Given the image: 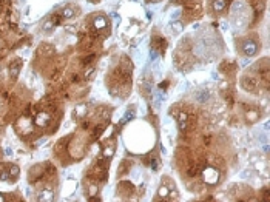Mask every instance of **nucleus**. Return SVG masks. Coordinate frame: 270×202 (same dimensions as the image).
<instances>
[{"mask_svg": "<svg viewBox=\"0 0 270 202\" xmlns=\"http://www.w3.org/2000/svg\"><path fill=\"white\" fill-rule=\"evenodd\" d=\"M6 154H8V156H11V154H12V151H11L9 148H6Z\"/></svg>", "mask_w": 270, "mask_h": 202, "instance_id": "obj_16", "label": "nucleus"}, {"mask_svg": "<svg viewBox=\"0 0 270 202\" xmlns=\"http://www.w3.org/2000/svg\"><path fill=\"white\" fill-rule=\"evenodd\" d=\"M9 179H11L9 178V171L6 173L3 167H0V181H9Z\"/></svg>", "mask_w": 270, "mask_h": 202, "instance_id": "obj_11", "label": "nucleus"}, {"mask_svg": "<svg viewBox=\"0 0 270 202\" xmlns=\"http://www.w3.org/2000/svg\"><path fill=\"white\" fill-rule=\"evenodd\" d=\"M113 153H114V148H113V147H107V148L104 150V156H107V158L113 156Z\"/></svg>", "mask_w": 270, "mask_h": 202, "instance_id": "obj_12", "label": "nucleus"}, {"mask_svg": "<svg viewBox=\"0 0 270 202\" xmlns=\"http://www.w3.org/2000/svg\"><path fill=\"white\" fill-rule=\"evenodd\" d=\"M150 164H151V168H153V170H158V167H159V161H158V159H153Z\"/></svg>", "mask_w": 270, "mask_h": 202, "instance_id": "obj_14", "label": "nucleus"}, {"mask_svg": "<svg viewBox=\"0 0 270 202\" xmlns=\"http://www.w3.org/2000/svg\"><path fill=\"white\" fill-rule=\"evenodd\" d=\"M54 199V193L51 190H43L37 194V200H42V202H48V200H53Z\"/></svg>", "mask_w": 270, "mask_h": 202, "instance_id": "obj_5", "label": "nucleus"}, {"mask_svg": "<svg viewBox=\"0 0 270 202\" xmlns=\"http://www.w3.org/2000/svg\"><path fill=\"white\" fill-rule=\"evenodd\" d=\"M22 59H16L14 62H11L9 65V76H11V79H17L19 77V74L22 71Z\"/></svg>", "mask_w": 270, "mask_h": 202, "instance_id": "obj_3", "label": "nucleus"}, {"mask_svg": "<svg viewBox=\"0 0 270 202\" xmlns=\"http://www.w3.org/2000/svg\"><path fill=\"white\" fill-rule=\"evenodd\" d=\"M53 27H54V23H53V22H51V19H50V20H48V22L45 23V27H43V30H46V31H48V30H51Z\"/></svg>", "mask_w": 270, "mask_h": 202, "instance_id": "obj_13", "label": "nucleus"}, {"mask_svg": "<svg viewBox=\"0 0 270 202\" xmlns=\"http://www.w3.org/2000/svg\"><path fill=\"white\" fill-rule=\"evenodd\" d=\"M168 194H170L168 187L161 185V187H159V190H158V196H159V197H162V199H165V197H168Z\"/></svg>", "mask_w": 270, "mask_h": 202, "instance_id": "obj_9", "label": "nucleus"}, {"mask_svg": "<svg viewBox=\"0 0 270 202\" xmlns=\"http://www.w3.org/2000/svg\"><path fill=\"white\" fill-rule=\"evenodd\" d=\"M202 179L205 184L208 185H215L218 181H219V171L213 167H207L204 171H202Z\"/></svg>", "mask_w": 270, "mask_h": 202, "instance_id": "obj_1", "label": "nucleus"}, {"mask_svg": "<svg viewBox=\"0 0 270 202\" xmlns=\"http://www.w3.org/2000/svg\"><path fill=\"white\" fill-rule=\"evenodd\" d=\"M60 16H62V19H71V17H74V9L68 6L60 12Z\"/></svg>", "mask_w": 270, "mask_h": 202, "instance_id": "obj_8", "label": "nucleus"}, {"mask_svg": "<svg viewBox=\"0 0 270 202\" xmlns=\"http://www.w3.org/2000/svg\"><path fill=\"white\" fill-rule=\"evenodd\" d=\"M19 173H20V170H19L17 165H11L9 167V178L11 179H17L19 178Z\"/></svg>", "mask_w": 270, "mask_h": 202, "instance_id": "obj_10", "label": "nucleus"}, {"mask_svg": "<svg viewBox=\"0 0 270 202\" xmlns=\"http://www.w3.org/2000/svg\"><path fill=\"white\" fill-rule=\"evenodd\" d=\"M242 49H244V54L253 56V54H256V51H258V43H256L255 40H247V42L244 43Z\"/></svg>", "mask_w": 270, "mask_h": 202, "instance_id": "obj_4", "label": "nucleus"}, {"mask_svg": "<svg viewBox=\"0 0 270 202\" xmlns=\"http://www.w3.org/2000/svg\"><path fill=\"white\" fill-rule=\"evenodd\" d=\"M3 200H6V197H5V194H0V202H3Z\"/></svg>", "mask_w": 270, "mask_h": 202, "instance_id": "obj_15", "label": "nucleus"}, {"mask_svg": "<svg viewBox=\"0 0 270 202\" xmlns=\"http://www.w3.org/2000/svg\"><path fill=\"white\" fill-rule=\"evenodd\" d=\"M226 8V0H213V11L215 12H222Z\"/></svg>", "mask_w": 270, "mask_h": 202, "instance_id": "obj_7", "label": "nucleus"}, {"mask_svg": "<svg viewBox=\"0 0 270 202\" xmlns=\"http://www.w3.org/2000/svg\"><path fill=\"white\" fill-rule=\"evenodd\" d=\"M50 120H51V116H50V113H46V111H40V113H37V114H36L34 123L37 125V127L43 128V127H46V125L50 123Z\"/></svg>", "mask_w": 270, "mask_h": 202, "instance_id": "obj_2", "label": "nucleus"}, {"mask_svg": "<svg viewBox=\"0 0 270 202\" xmlns=\"http://www.w3.org/2000/svg\"><path fill=\"white\" fill-rule=\"evenodd\" d=\"M93 25H94V28H97V30H104V28H107L108 22H107V19H105L104 16H99V17L94 19Z\"/></svg>", "mask_w": 270, "mask_h": 202, "instance_id": "obj_6", "label": "nucleus"}]
</instances>
